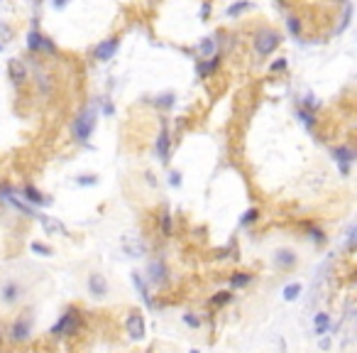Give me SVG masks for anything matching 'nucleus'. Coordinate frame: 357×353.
Wrapping results in <instances>:
<instances>
[{
  "mask_svg": "<svg viewBox=\"0 0 357 353\" xmlns=\"http://www.w3.org/2000/svg\"><path fill=\"white\" fill-rule=\"evenodd\" d=\"M93 127H96V111L93 108H86L76 120H74V127H71V133H74V138L79 142L88 140L91 135H93Z\"/></svg>",
  "mask_w": 357,
  "mask_h": 353,
  "instance_id": "nucleus-1",
  "label": "nucleus"
},
{
  "mask_svg": "<svg viewBox=\"0 0 357 353\" xmlns=\"http://www.w3.org/2000/svg\"><path fill=\"white\" fill-rule=\"evenodd\" d=\"M279 42H281V35L276 29H260L255 35V49H257L260 57H269L279 47Z\"/></svg>",
  "mask_w": 357,
  "mask_h": 353,
  "instance_id": "nucleus-2",
  "label": "nucleus"
},
{
  "mask_svg": "<svg viewBox=\"0 0 357 353\" xmlns=\"http://www.w3.org/2000/svg\"><path fill=\"white\" fill-rule=\"evenodd\" d=\"M79 326H81V316H79V311L74 309V307H69V309L59 316V322L54 324L52 334L54 336H69V334L79 331Z\"/></svg>",
  "mask_w": 357,
  "mask_h": 353,
  "instance_id": "nucleus-3",
  "label": "nucleus"
},
{
  "mask_svg": "<svg viewBox=\"0 0 357 353\" xmlns=\"http://www.w3.org/2000/svg\"><path fill=\"white\" fill-rule=\"evenodd\" d=\"M22 297H25V287L17 282V280H5V282L0 284V302L5 307H15Z\"/></svg>",
  "mask_w": 357,
  "mask_h": 353,
  "instance_id": "nucleus-4",
  "label": "nucleus"
},
{
  "mask_svg": "<svg viewBox=\"0 0 357 353\" xmlns=\"http://www.w3.org/2000/svg\"><path fill=\"white\" fill-rule=\"evenodd\" d=\"M86 287H88V295L96 297V299H105L110 292V284L103 272H91L88 280H86Z\"/></svg>",
  "mask_w": 357,
  "mask_h": 353,
  "instance_id": "nucleus-5",
  "label": "nucleus"
},
{
  "mask_svg": "<svg viewBox=\"0 0 357 353\" xmlns=\"http://www.w3.org/2000/svg\"><path fill=\"white\" fill-rule=\"evenodd\" d=\"M125 329H127V334H130V339L132 341H142L145 339V331H147L145 316H142L139 311H130L127 319H125Z\"/></svg>",
  "mask_w": 357,
  "mask_h": 353,
  "instance_id": "nucleus-6",
  "label": "nucleus"
},
{
  "mask_svg": "<svg viewBox=\"0 0 357 353\" xmlns=\"http://www.w3.org/2000/svg\"><path fill=\"white\" fill-rule=\"evenodd\" d=\"M299 263V253L294 248H279L274 253V265L279 270H291Z\"/></svg>",
  "mask_w": 357,
  "mask_h": 353,
  "instance_id": "nucleus-7",
  "label": "nucleus"
},
{
  "mask_svg": "<svg viewBox=\"0 0 357 353\" xmlns=\"http://www.w3.org/2000/svg\"><path fill=\"white\" fill-rule=\"evenodd\" d=\"M118 47H120V40L118 37H110V40H103V42L96 47V52H93V57L98 59V61H108V59H113V54L118 52Z\"/></svg>",
  "mask_w": 357,
  "mask_h": 353,
  "instance_id": "nucleus-8",
  "label": "nucleus"
},
{
  "mask_svg": "<svg viewBox=\"0 0 357 353\" xmlns=\"http://www.w3.org/2000/svg\"><path fill=\"white\" fill-rule=\"evenodd\" d=\"M333 157H335V162L340 165V172H343V174H347V172H350V165L355 162V152H352L350 147H345V145L335 147V150H333Z\"/></svg>",
  "mask_w": 357,
  "mask_h": 353,
  "instance_id": "nucleus-9",
  "label": "nucleus"
},
{
  "mask_svg": "<svg viewBox=\"0 0 357 353\" xmlns=\"http://www.w3.org/2000/svg\"><path fill=\"white\" fill-rule=\"evenodd\" d=\"M147 275H150V282L154 287H162L166 282V265L162 260H152L150 268H147Z\"/></svg>",
  "mask_w": 357,
  "mask_h": 353,
  "instance_id": "nucleus-10",
  "label": "nucleus"
},
{
  "mask_svg": "<svg viewBox=\"0 0 357 353\" xmlns=\"http://www.w3.org/2000/svg\"><path fill=\"white\" fill-rule=\"evenodd\" d=\"M8 76L13 79V84H25L27 81V67L20 59H10L8 61Z\"/></svg>",
  "mask_w": 357,
  "mask_h": 353,
  "instance_id": "nucleus-11",
  "label": "nucleus"
},
{
  "mask_svg": "<svg viewBox=\"0 0 357 353\" xmlns=\"http://www.w3.org/2000/svg\"><path fill=\"white\" fill-rule=\"evenodd\" d=\"M29 336V319H17L13 324V329H10V339L13 341H25Z\"/></svg>",
  "mask_w": 357,
  "mask_h": 353,
  "instance_id": "nucleus-12",
  "label": "nucleus"
},
{
  "mask_svg": "<svg viewBox=\"0 0 357 353\" xmlns=\"http://www.w3.org/2000/svg\"><path fill=\"white\" fill-rule=\"evenodd\" d=\"M22 194H25V201H29V204H49V199H44V194H42L40 189H34L32 184H25L22 186Z\"/></svg>",
  "mask_w": 357,
  "mask_h": 353,
  "instance_id": "nucleus-13",
  "label": "nucleus"
},
{
  "mask_svg": "<svg viewBox=\"0 0 357 353\" xmlns=\"http://www.w3.org/2000/svg\"><path fill=\"white\" fill-rule=\"evenodd\" d=\"M157 155H159L162 162L169 159V130H166V127H162V133H159V140H157Z\"/></svg>",
  "mask_w": 357,
  "mask_h": 353,
  "instance_id": "nucleus-14",
  "label": "nucleus"
},
{
  "mask_svg": "<svg viewBox=\"0 0 357 353\" xmlns=\"http://www.w3.org/2000/svg\"><path fill=\"white\" fill-rule=\"evenodd\" d=\"M37 218H40L42 228H44L47 233H66V231H64V226H61L56 218H52V216H37Z\"/></svg>",
  "mask_w": 357,
  "mask_h": 353,
  "instance_id": "nucleus-15",
  "label": "nucleus"
},
{
  "mask_svg": "<svg viewBox=\"0 0 357 353\" xmlns=\"http://www.w3.org/2000/svg\"><path fill=\"white\" fill-rule=\"evenodd\" d=\"M44 47V35H40L37 29H29L27 32V49L29 52H42Z\"/></svg>",
  "mask_w": 357,
  "mask_h": 353,
  "instance_id": "nucleus-16",
  "label": "nucleus"
},
{
  "mask_svg": "<svg viewBox=\"0 0 357 353\" xmlns=\"http://www.w3.org/2000/svg\"><path fill=\"white\" fill-rule=\"evenodd\" d=\"M132 282H135V287H137L139 297L145 299V304L152 307V297H150V292H147V284H145V280H142V275H139V272H132Z\"/></svg>",
  "mask_w": 357,
  "mask_h": 353,
  "instance_id": "nucleus-17",
  "label": "nucleus"
},
{
  "mask_svg": "<svg viewBox=\"0 0 357 353\" xmlns=\"http://www.w3.org/2000/svg\"><path fill=\"white\" fill-rule=\"evenodd\" d=\"M330 326V316L326 314V311H320V314H316V319H313V331H316L318 336H323L326 331H328Z\"/></svg>",
  "mask_w": 357,
  "mask_h": 353,
  "instance_id": "nucleus-18",
  "label": "nucleus"
},
{
  "mask_svg": "<svg viewBox=\"0 0 357 353\" xmlns=\"http://www.w3.org/2000/svg\"><path fill=\"white\" fill-rule=\"evenodd\" d=\"M301 284L299 282H291V284H287V287H284V299H287V302H294V299H299V297H301Z\"/></svg>",
  "mask_w": 357,
  "mask_h": 353,
  "instance_id": "nucleus-19",
  "label": "nucleus"
},
{
  "mask_svg": "<svg viewBox=\"0 0 357 353\" xmlns=\"http://www.w3.org/2000/svg\"><path fill=\"white\" fill-rule=\"evenodd\" d=\"M245 10H252V3H249V0H240V3H233V5L228 8V15H230V17H235V15L245 13Z\"/></svg>",
  "mask_w": 357,
  "mask_h": 353,
  "instance_id": "nucleus-20",
  "label": "nucleus"
},
{
  "mask_svg": "<svg viewBox=\"0 0 357 353\" xmlns=\"http://www.w3.org/2000/svg\"><path fill=\"white\" fill-rule=\"evenodd\" d=\"M249 280H252L249 275H245V272H237V275H233V277H230V284H233V287H245Z\"/></svg>",
  "mask_w": 357,
  "mask_h": 353,
  "instance_id": "nucleus-21",
  "label": "nucleus"
},
{
  "mask_svg": "<svg viewBox=\"0 0 357 353\" xmlns=\"http://www.w3.org/2000/svg\"><path fill=\"white\" fill-rule=\"evenodd\" d=\"M213 49H216V40L213 37H208V40H203V42L198 44V52L201 54H213Z\"/></svg>",
  "mask_w": 357,
  "mask_h": 353,
  "instance_id": "nucleus-22",
  "label": "nucleus"
},
{
  "mask_svg": "<svg viewBox=\"0 0 357 353\" xmlns=\"http://www.w3.org/2000/svg\"><path fill=\"white\" fill-rule=\"evenodd\" d=\"M29 248H32V253L42 255V258H47V255H52V248H49V245H42V243H37V240H34V243H32Z\"/></svg>",
  "mask_w": 357,
  "mask_h": 353,
  "instance_id": "nucleus-23",
  "label": "nucleus"
},
{
  "mask_svg": "<svg viewBox=\"0 0 357 353\" xmlns=\"http://www.w3.org/2000/svg\"><path fill=\"white\" fill-rule=\"evenodd\" d=\"M257 218H260V213H257V209H249V211L245 213L242 218H240V223H242V226H249V223H255Z\"/></svg>",
  "mask_w": 357,
  "mask_h": 353,
  "instance_id": "nucleus-24",
  "label": "nucleus"
},
{
  "mask_svg": "<svg viewBox=\"0 0 357 353\" xmlns=\"http://www.w3.org/2000/svg\"><path fill=\"white\" fill-rule=\"evenodd\" d=\"M287 27H289V32H291V35H296V37H299V32H301V22H299L296 17H289V20H287Z\"/></svg>",
  "mask_w": 357,
  "mask_h": 353,
  "instance_id": "nucleus-25",
  "label": "nucleus"
},
{
  "mask_svg": "<svg viewBox=\"0 0 357 353\" xmlns=\"http://www.w3.org/2000/svg\"><path fill=\"white\" fill-rule=\"evenodd\" d=\"M299 118H301L303 123H306V127H313V113H311V111L301 108V111H299Z\"/></svg>",
  "mask_w": 357,
  "mask_h": 353,
  "instance_id": "nucleus-26",
  "label": "nucleus"
},
{
  "mask_svg": "<svg viewBox=\"0 0 357 353\" xmlns=\"http://www.w3.org/2000/svg\"><path fill=\"white\" fill-rule=\"evenodd\" d=\"M76 182L81 184V186H93V184H98V179L93 177V174H86V177H79Z\"/></svg>",
  "mask_w": 357,
  "mask_h": 353,
  "instance_id": "nucleus-27",
  "label": "nucleus"
},
{
  "mask_svg": "<svg viewBox=\"0 0 357 353\" xmlns=\"http://www.w3.org/2000/svg\"><path fill=\"white\" fill-rule=\"evenodd\" d=\"M159 106H164V108H169V106H174V93H164V96H159V101H157Z\"/></svg>",
  "mask_w": 357,
  "mask_h": 353,
  "instance_id": "nucleus-28",
  "label": "nucleus"
},
{
  "mask_svg": "<svg viewBox=\"0 0 357 353\" xmlns=\"http://www.w3.org/2000/svg\"><path fill=\"white\" fill-rule=\"evenodd\" d=\"M162 228H164V236H171V216L169 213L162 216Z\"/></svg>",
  "mask_w": 357,
  "mask_h": 353,
  "instance_id": "nucleus-29",
  "label": "nucleus"
},
{
  "mask_svg": "<svg viewBox=\"0 0 357 353\" xmlns=\"http://www.w3.org/2000/svg\"><path fill=\"white\" fill-rule=\"evenodd\" d=\"M184 322H186L189 326H201V319H198V316H193V314H186V316H184Z\"/></svg>",
  "mask_w": 357,
  "mask_h": 353,
  "instance_id": "nucleus-30",
  "label": "nucleus"
},
{
  "mask_svg": "<svg viewBox=\"0 0 357 353\" xmlns=\"http://www.w3.org/2000/svg\"><path fill=\"white\" fill-rule=\"evenodd\" d=\"M355 233H357V228L350 226V231H347V248H352V245H355Z\"/></svg>",
  "mask_w": 357,
  "mask_h": 353,
  "instance_id": "nucleus-31",
  "label": "nucleus"
},
{
  "mask_svg": "<svg viewBox=\"0 0 357 353\" xmlns=\"http://www.w3.org/2000/svg\"><path fill=\"white\" fill-rule=\"evenodd\" d=\"M225 302H230L228 292H220V297H213V304H225Z\"/></svg>",
  "mask_w": 357,
  "mask_h": 353,
  "instance_id": "nucleus-32",
  "label": "nucleus"
},
{
  "mask_svg": "<svg viewBox=\"0 0 357 353\" xmlns=\"http://www.w3.org/2000/svg\"><path fill=\"white\" fill-rule=\"evenodd\" d=\"M169 184H171V186H178V184H181V174H178V172H171V174H169Z\"/></svg>",
  "mask_w": 357,
  "mask_h": 353,
  "instance_id": "nucleus-33",
  "label": "nucleus"
},
{
  "mask_svg": "<svg viewBox=\"0 0 357 353\" xmlns=\"http://www.w3.org/2000/svg\"><path fill=\"white\" fill-rule=\"evenodd\" d=\"M52 5H54L56 10H61V8H66V5H69V0H54Z\"/></svg>",
  "mask_w": 357,
  "mask_h": 353,
  "instance_id": "nucleus-34",
  "label": "nucleus"
},
{
  "mask_svg": "<svg viewBox=\"0 0 357 353\" xmlns=\"http://www.w3.org/2000/svg\"><path fill=\"white\" fill-rule=\"evenodd\" d=\"M284 67H287V61H284V59H279V61H274V64H272V69H274V71L284 69Z\"/></svg>",
  "mask_w": 357,
  "mask_h": 353,
  "instance_id": "nucleus-35",
  "label": "nucleus"
},
{
  "mask_svg": "<svg viewBox=\"0 0 357 353\" xmlns=\"http://www.w3.org/2000/svg\"><path fill=\"white\" fill-rule=\"evenodd\" d=\"M210 13V3H203V10H201V17H208Z\"/></svg>",
  "mask_w": 357,
  "mask_h": 353,
  "instance_id": "nucleus-36",
  "label": "nucleus"
}]
</instances>
